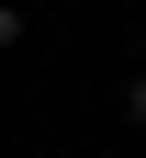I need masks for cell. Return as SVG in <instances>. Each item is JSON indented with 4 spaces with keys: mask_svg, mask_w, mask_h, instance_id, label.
<instances>
[{
    "mask_svg": "<svg viewBox=\"0 0 146 158\" xmlns=\"http://www.w3.org/2000/svg\"><path fill=\"white\" fill-rule=\"evenodd\" d=\"M124 113H135V124H146V79H135V90H124Z\"/></svg>",
    "mask_w": 146,
    "mask_h": 158,
    "instance_id": "cell-1",
    "label": "cell"
}]
</instances>
